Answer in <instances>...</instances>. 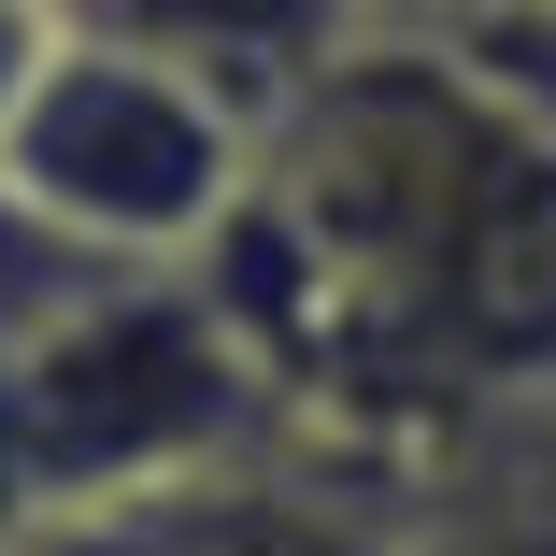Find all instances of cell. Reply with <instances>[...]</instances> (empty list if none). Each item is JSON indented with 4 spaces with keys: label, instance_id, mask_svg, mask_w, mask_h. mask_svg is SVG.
<instances>
[{
    "label": "cell",
    "instance_id": "7a4b0ae2",
    "mask_svg": "<svg viewBox=\"0 0 556 556\" xmlns=\"http://www.w3.org/2000/svg\"><path fill=\"white\" fill-rule=\"evenodd\" d=\"M0 186L100 271H200L214 229L257 200V129L214 86L58 29V58L29 72L15 129H0Z\"/></svg>",
    "mask_w": 556,
    "mask_h": 556
},
{
    "label": "cell",
    "instance_id": "8992f818",
    "mask_svg": "<svg viewBox=\"0 0 556 556\" xmlns=\"http://www.w3.org/2000/svg\"><path fill=\"white\" fill-rule=\"evenodd\" d=\"M428 556H556V485L514 471V457L457 471V485H442V514H428Z\"/></svg>",
    "mask_w": 556,
    "mask_h": 556
},
{
    "label": "cell",
    "instance_id": "3957f363",
    "mask_svg": "<svg viewBox=\"0 0 556 556\" xmlns=\"http://www.w3.org/2000/svg\"><path fill=\"white\" fill-rule=\"evenodd\" d=\"M442 485L357 457V442H286V457L143 500V556H428Z\"/></svg>",
    "mask_w": 556,
    "mask_h": 556
},
{
    "label": "cell",
    "instance_id": "6da1fadb",
    "mask_svg": "<svg viewBox=\"0 0 556 556\" xmlns=\"http://www.w3.org/2000/svg\"><path fill=\"white\" fill-rule=\"evenodd\" d=\"M286 442H314V428L257 371V343L214 314V286L129 271L72 328H43L29 357H0V556L186 500V485H229Z\"/></svg>",
    "mask_w": 556,
    "mask_h": 556
},
{
    "label": "cell",
    "instance_id": "277c9868",
    "mask_svg": "<svg viewBox=\"0 0 556 556\" xmlns=\"http://www.w3.org/2000/svg\"><path fill=\"white\" fill-rule=\"evenodd\" d=\"M43 15L72 43H115V58H157L186 86H214L229 115L271 143V115L314 86V72H343L371 29H386V0H43Z\"/></svg>",
    "mask_w": 556,
    "mask_h": 556
},
{
    "label": "cell",
    "instance_id": "5b68a950",
    "mask_svg": "<svg viewBox=\"0 0 556 556\" xmlns=\"http://www.w3.org/2000/svg\"><path fill=\"white\" fill-rule=\"evenodd\" d=\"M100 286H129V271H100L86 243H58L43 214H29L15 186H0V357H29L43 328H72Z\"/></svg>",
    "mask_w": 556,
    "mask_h": 556
}]
</instances>
